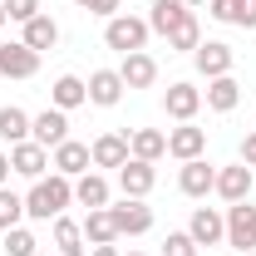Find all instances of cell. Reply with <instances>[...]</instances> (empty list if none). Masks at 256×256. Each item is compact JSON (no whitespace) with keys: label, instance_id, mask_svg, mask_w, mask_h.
<instances>
[{"label":"cell","instance_id":"obj_1","mask_svg":"<svg viewBox=\"0 0 256 256\" xmlns=\"http://www.w3.org/2000/svg\"><path fill=\"white\" fill-rule=\"evenodd\" d=\"M69 202H74V182H69L64 172H50V178H40V182L25 192V217H34V222H54V217H64Z\"/></svg>","mask_w":256,"mask_h":256},{"label":"cell","instance_id":"obj_2","mask_svg":"<svg viewBox=\"0 0 256 256\" xmlns=\"http://www.w3.org/2000/svg\"><path fill=\"white\" fill-rule=\"evenodd\" d=\"M148 20H138V15H114L108 25H104V44L108 50H118V54H138L143 44H148Z\"/></svg>","mask_w":256,"mask_h":256},{"label":"cell","instance_id":"obj_3","mask_svg":"<svg viewBox=\"0 0 256 256\" xmlns=\"http://www.w3.org/2000/svg\"><path fill=\"white\" fill-rule=\"evenodd\" d=\"M226 242L236 252H256V207L252 202H232L226 207Z\"/></svg>","mask_w":256,"mask_h":256},{"label":"cell","instance_id":"obj_4","mask_svg":"<svg viewBox=\"0 0 256 256\" xmlns=\"http://www.w3.org/2000/svg\"><path fill=\"white\" fill-rule=\"evenodd\" d=\"M0 74H5V79H34V74H40V54H34L25 40L0 44Z\"/></svg>","mask_w":256,"mask_h":256},{"label":"cell","instance_id":"obj_5","mask_svg":"<svg viewBox=\"0 0 256 256\" xmlns=\"http://www.w3.org/2000/svg\"><path fill=\"white\" fill-rule=\"evenodd\" d=\"M44 168H50V148H40L34 138H25V143H15V148H10V172H20V178L40 182V178H44Z\"/></svg>","mask_w":256,"mask_h":256},{"label":"cell","instance_id":"obj_6","mask_svg":"<svg viewBox=\"0 0 256 256\" xmlns=\"http://www.w3.org/2000/svg\"><path fill=\"white\" fill-rule=\"evenodd\" d=\"M30 138L40 143V148H60L64 138H69V114H64V108L34 114V118H30Z\"/></svg>","mask_w":256,"mask_h":256},{"label":"cell","instance_id":"obj_7","mask_svg":"<svg viewBox=\"0 0 256 256\" xmlns=\"http://www.w3.org/2000/svg\"><path fill=\"white\" fill-rule=\"evenodd\" d=\"M192 60H197V69H202L207 79H222V74H232L236 54H232V44H222V40H202V44L192 50Z\"/></svg>","mask_w":256,"mask_h":256},{"label":"cell","instance_id":"obj_8","mask_svg":"<svg viewBox=\"0 0 256 256\" xmlns=\"http://www.w3.org/2000/svg\"><path fill=\"white\" fill-rule=\"evenodd\" d=\"M114 222H118V236H143L153 226V207H143V197H124L118 207H108Z\"/></svg>","mask_w":256,"mask_h":256},{"label":"cell","instance_id":"obj_9","mask_svg":"<svg viewBox=\"0 0 256 256\" xmlns=\"http://www.w3.org/2000/svg\"><path fill=\"white\" fill-rule=\"evenodd\" d=\"M188 236L197 242V246H217V242L226 236V217L217 212V207H197L192 222H188Z\"/></svg>","mask_w":256,"mask_h":256},{"label":"cell","instance_id":"obj_10","mask_svg":"<svg viewBox=\"0 0 256 256\" xmlns=\"http://www.w3.org/2000/svg\"><path fill=\"white\" fill-rule=\"evenodd\" d=\"M217 197L222 202H246L252 197V168L246 162H232V168H217Z\"/></svg>","mask_w":256,"mask_h":256},{"label":"cell","instance_id":"obj_11","mask_svg":"<svg viewBox=\"0 0 256 256\" xmlns=\"http://www.w3.org/2000/svg\"><path fill=\"white\" fill-rule=\"evenodd\" d=\"M89 158H94V168H114V172H118L133 153H128V138H124V133H98L94 143H89Z\"/></svg>","mask_w":256,"mask_h":256},{"label":"cell","instance_id":"obj_12","mask_svg":"<svg viewBox=\"0 0 256 256\" xmlns=\"http://www.w3.org/2000/svg\"><path fill=\"white\" fill-rule=\"evenodd\" d=\"M202 148H207V128L178 124L172 133H168V153H172L178 162H192V158H202Z\"/></svg>","mask_w":256,"mask_h":256},{"label":"cell","instance_id":"obj_13","mask_svg":"<svg viewBox=\"0 0 256 256\" xmlns=\"http://www.w3.org/2000/svg\"><path fill=\"white\" fill-rule=\"evenodd\" d=\"M89 148H84V143H74V138H64L60 148H54V158H50V168H54V172H64V178H69V182H74V178H84V172H89Z\"/></svg>","mask_w":256,"mask_h":256},{"label":"cell","instance_id":"obj_14","mask_svg":"<svg viewBox=\"0 0 256 256\" xmlns=\"http://www.w3.org/2000/svg\"><path fill=\"white\" fill-rule=\"evenodd\" d=\"M162 108H168V118H178V124H192V114L202 108V89H192V84H168V94H162Z\"/></svg>","mask_w":256,"mask_h":256},{"label":"cell","instance_id":"obj_15","mask_svg":"<svg viewBox=\"0 0 256 256\" xmlns=\"http://www.w3.org/2000/svg\"><path fill=\"white\" fill-rule=\"evenodd\" d=\"M153 182H158V172H153V162H143V158H128L124 168H118V188H124V197H148Z\"/></svg>","mask_w":256,"mask_h":256},{"label":"cell","instance_id":"obj_16","mask_svg":"<svg viewBox=\"0 0 256 256\" xmlns=\"http://www.w3.org/2000/svg\"><path fill=\"white\" fill-rule=\"evenodd\" d=\"M188 15H192V10L182 5V0H153V5H148V30L168 40V34H172L182 20H188Z\"/></svg>","mask_w":256,"mask_h":256},{"label":"cell","instance_id":"obj_17","mask_svg":"<svg viewBox=\"0 0 256 256\" xmlns=\"http://www.w3.org/2000/svg\"><path fill=\"white\" fill-rule=\"evenodd\" d=\"M118 98H124V74H118V69H94V74H89V104L114 108Z\"/></svg>","mask_w":256,"mask_h":256},{"label":"cell","instance_id":"obj_18","mask_svg":"<svg viewBox=\"0 0 256 256\" xmlns=\"http://www.w3.org/2000/svg\"><path fill=\"white\" fill-rule=\"evenodd\" d=\"M178 188L188 192V197H207V192L217 188V168H212V162H202V158L182 162V172H178Z\"/></svg>","mask_w":256,"mask_h":256},{"label":"cell","instance_id":"obj_19","mask_svg":"<svg viewBox=\"0 0 256 256\" xmlns=\"http://www.w3.org/2000/svg\"><path fill=\"white\" fill-rule=\"evenodd\" d=\"M124 89H153V79H158V64H153V54H124Z\"/></svg>","mask_w":256,"mask_h":256},{"label":"cell","instance_id":"obj_20","mask_svg":"<svg viewBox=\"0 0 256 256\" xmlns=\"http://www.w3.org/2000/svg\"><path fill=\"white\" fill-rule=\"evenodd\" d=\"M207 108H212V114H232V108H236V104H242V84H236V79H232V74H222V79H207Z\"/></svg>","mask_w":256,"mask_h":256},{"label":"cell","instance_id":"obj_21","mask_svg":"<svg viewBox=\"0 0 256 256\" xmlns=\"http://www.w3.org/2000/svg\"><path fill=\"white\" fill-rule=\"evenodd\" d=\"M79 226H84V242H89V246H108V242H118V222H114L108 207H94Z\"/></svg>","mask_w":256,"mask_h":256},{"label":"cell","instance_id":"obj_22","mask_svg":"<svg viewBox=\"0 0 256 256\" xmlns=\"http://www.w3.org/2000/svg\"><path fill=\"white\" fill-rule=\"evenodd\" d=\"M20 40L30 44L34 54H44V50H54V44H60V25H54L44 10H40L34 20H25V34H20Z\"/></svg>","mask_w":256,"mask_h":256},{"label":"cell","instance_id":"obj_23","mask_svg":"<svg viewBox=\"0 0 256 256\" xmlns=\"http://www.w3.org/2000/svg\"><path fill=\"white\" fill-rule=\"evenodd\" d=\"M50 98H54V108H79V104H89V84L79 79V74H60L54 79V89H50Z\"/></svg>","mask_w":256,"mask_h":256},{"label":"cell","instance_id":"obj_24","mask_svg":"<svg viewBox=\"0 0 256 256\" xmlns=\"http://www.w3.org/2000/svg\"><path fill=\"white\" fill-rule=\"evenodd\" d=\"M128 153H133V158H143V162H158L162 153H168V133H158V128H133Z\"/></svg>","mask_w":256,"mask_h":256},{"label":"cell","instance_id":"obj_25","mask_svg":"<svg viewBox=\"0 0 256 256\" xmlns=\"http://www.w3.org/2000/svg\"><path fill=\"white\" fill-rule=\"evenodd\" d=\"M54 246H60V256H89L84 252V226L74 217H54Z\"/></svg>","mask_w":256,"mask_h":256},{"label":"cell","instance_id":"obj_26","mask_svg":"<svg viewBox=\"0 0 256 256\" xmlns=\"http://www.w3.org/2000/svg\"><path fill=\"white\" fill-rule=\"evenodd\" d=\"M74 202L89 207V212H94V207H108V182H104L98 172H84V178L74 182Z\"/></svg>","mask_w":256,"mask_h":256},{"label":"cell","instance_id":"obj_27","mask_svg":"<svg viewBox=\"0 0 256 256\" xmlns=\"http://www.w3.org/2000/svg\"><path fill=\"white\" fill-rule=\"evenodd\" d=\"M0 138H10V148H15V143H25V138H30V114H25V108H15V104H10V108H0Z\"/></svg>","mask_w":256,"mask_h":256},{"label":"cell","instance_id":"obj_28","mask_svg":"<svg viewBox=\"0 0 256 256\" xmlns=\"http://www.w3.org/2000/svg\"><path fill=\"white\" fill-rule=\"evenodd\" d=\"M197 44H202V25H197V15H188L178 30L168 34V50H178V54H192Z\"/></svg>","mask_w":256,"mask_h":256},{"label":"cell","instance_id":"obj_29","mask_svg":"<svg viewBox=\"0 0 256 256\" xmlns=\"http://www.w3.org/2000/svg\"><path fill=\"white\" fill-rule=\"evenodd\" d=\"M20 217H25V197H15L10 188H0V232L20 226Z\"/></svg>","mask_w":256,"mask_h":256},{"label":"cell","instance_id":"obj_30","mask_svg":"<svg viewBox=\"0 0 256 256\" xmlns=\"http://www.w3.org/2000/svg\"><path fill=\"white\" fill-rule=\"evenodd\" d=\"M34 252H40L34 232H25V226H10L5 232V256H34Z\"/></svg>","mask_w":256,"mask_h":256},{"label":"cell","instance_id":"obj_31","mask_svg":"<svg viewBox=\"0 0 256 256\" xmlns=\"http://www.w3.org/2000/svg\"><path fill=\"white\" fill-rule=\"evenodd\" d=\"M162 256H197V242H192L188 232H168V242H162Z\"/></svg>","mask_w":256,"mask_h":256},{"label":"cell","instance_id":"obj_32","mask_svg":"<svg viewBox=\"0 0 256 256\" xmlns=\"http://www.w3.org/2000/svg\"><path fill=\"white\" fill-rule=\"evenodd\" d=\"M0 5H5V20H20V25L40 15V0H0Z\"/></svg>","mask_w":256,"mask_h":256},{"label":"cell","instance_id":"obj_33","mask_svg":"<svg viewBox=\"0 0 256 256\" xmlns=\"http://www.w3.org/2000/svg\"><path fill=\"white\" fill-rule=\"evenodd\" d=\"M74 5H84V10H89V15H104V20H114V15H118V5H124V0H74Z\"/></svg>","mask_w":256,"mask_h":256},{"label":"cell","instance_id":"obj_34","mask_svg":"<svg viewBox=\"0 0 256 256\" xmlns=\"http://www.w3.org/2000/svg\"><path fill=\"white\" fill-rule=\"evenodd\" d=\"M232 25H242V30H256V0H236V20Z\"/></svg>","mask_w":256,"mask_h":256},{"label":"cell","instance_id":"obj_35","mask_svg":"<svg viewBox=\"0 0 256 256\" xmlns=\"http://www.w3.org/2000/svg\"><path fill=\"white\" fill-rule=\"evenodd\" d=\"M207 5H212V20H226V25L236 20V0H207Z\"/></svg>","mask_w":256,"mask_h":256},{"label":"cell","instance_id":"obj_36","mask_svg":"<svg viewBox=\"0 0 256 256\" xmlns=\"http://www.w3.org/2000/svg\"><path fill=\"white\" fill-rule=\"evenodd\" d=\"M242 162H246V168H256V133H246V138H242Z\"/></svg>","mask_w":256,"mask_h":256},{"label":"cell","instance_id":"obj_37","mask_svg":"<svg viewBox=\"0 0 256 256\" xmlns=\"http://www.w3.org/2000/svg\"><path fill=\"white\" fill-rule=\"evenodd\" d=\"M89 256H118V246L108 242V246H89Z\"/></svg>","mask_w":256,"mask_h":256},{"label":"cell","instance_id":"obj_38","mask_svg":"<svg viewBox=\"0 0 256 256\" xmlns=\"http://www.w3.org/2000/svg\"><path fill=\"white\" fill-rule=\"evenodd\" d=\"M5 182H10V158L0 153V188H5Z\"/></svg>","mask_w":256,"mask_h":256},{"label":"cell","instance_id":"obj_39","mask_svg":"<svg viewBox=\"0 0 256 256\" xmlns=\"http://www.w3.org/2000/svg\"><path fill=\"white\" fill-rule=\"evenodd\" d=\"M182 5H188V10H192V5H207V0H182Z\"/></svg>","mask_w":256,"mask_h":256},{"label":"cell","instance_id":"obj_40","mask_svg":"<svg viewBox=\"0 0 256 256\" xmlns=\"http://www.w3.org/2000/svg\"><path fill=\"white\" fill-rule=\"evenodd\" d=\"M0 25H5V5H0Z\"/></svg>","mask_w":256,"mask_h":256},{"label":"cell","instance_id":"obj_41","mask_svg":"<svg viewBox=\"0 0 256 256\" xmlns=\"http://www.w3.org/2000/svg\"><path fill=\"white\" fill-rule=\"evenodd\" d=\"M34 256H50V252H34Z\"/></svg>","mask_w":256,"mask_h":256},{"label":"cell","instance_id":"obj_42","mask_svg":"<svg viewBox=\"0 0 256 256\" xmlns=\"http://www.w3.org/2000/svg\"><path fill=\"white\" fill-rule=\"evenodd\" d=\"M128 256H143V252H128Z\"/></svg>","mask_w":256,"mask_h":256},{"label":"cell","instance_id":"obj_43","mask_svg":"<svg viewBox=\"0 0 256 256\" xmlns=\"http://www.w3.org/2000/svg\"><path fill=\"white\" fill-rule=\"evenodd\" d=\"M242 256H256V252H242Z\"/></svg>","mask_w":256,"mask_h":256}]
</instances>
